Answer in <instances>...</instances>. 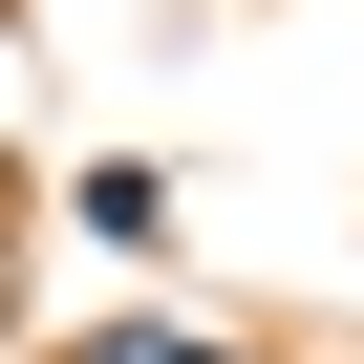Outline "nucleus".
<instances>
[{
    "label": "nucleus",
    "mask_w": 364,
    "mask_h": 364,
    "mask_svg": "<svg viewBox=\"0 0 364 364\" xmlns=\"http://www.w3.org/2000/svg\"><path fill=\"white\" fill-rule=\"evenodd\" d=\"M65 364H257V343H193V321H86Z\"/></svg>",
    "instance_id": "nucleus-1"
}]
</instances>
